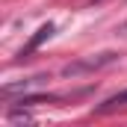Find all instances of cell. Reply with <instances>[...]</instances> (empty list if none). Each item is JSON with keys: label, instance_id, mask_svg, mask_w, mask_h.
Returning <instances> with one entry per match:
<instances>
[{"label": "cell", "instance_id": "1", "mask_svg": "<svg viewBox=\"0 0 127 127\" xmlns=\"http://www.w3.org/2000/svg\"><path fill=\"white\" fill-rule=\"evenodd\" d=\"M53 30H56L53 24H44V27H41V30H38V32H35V35L30 38V44H27V50H24V53H30V50H35V47H38L41 41H47V38L53 35Z\"/></svg>", "mask_w": 127, "mask_h": 127}, {"label": "cell", "instance_id": "2", "mask_svg": "<svg viewBox=\"0 0 127 127\" xmlns=\"http://www.w3.org/2000/svg\"><path fill=\"white\" fill-rule=\"evenodd\" d=\"M112 106H127V92H121V95H115V97H109L100 109H112Z\"/></svg>", "mask_w": 127, "mask_h": 127}]
</instances>
